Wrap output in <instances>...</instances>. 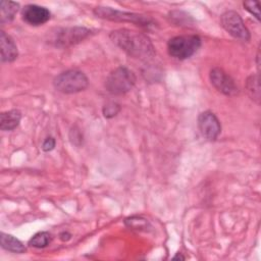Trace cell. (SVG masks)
Wrapping results in <instances>:
<instances>
[{"label":"cell","instance_id":"2","mask_svg":"<svg viewBox=\"0 0 261 261\" xmlns=\"http://www.w3.org/2000/svg\"><path fill=\"white\" fill-rule=\"evenodd\" d=\"M135 84V73L125 66H119L109 73L105 81V88L112 95H123L129 92Z\"/></svg>","mask_w":261,"mask_h":261},{"label":"cell","instance_id":"15","mask_svg":"<svg viewBox=\"0 0 261 261\" xmlns=\"http://www.w3.org/2000/svg\"><path fill=\"white\" fill-rule=\"evenodd\" d=\"M247 93L252 100L256 103L260 102V84H259V74H252L248 77L247 84Z\"/></svg>","mask_w":261,"mask_h":261},{"label":"cell","instance_id":"13","mask_svg":"<svg viewBox=\"0 0 261 261\" xmlns=\"http://www.w3.org/2000/svg\"><path fill=\"white\" fill-rule=\"evenodd\" d=\"M0 243H1V247L7 251H10L13 253L25 252V247L22 245V243L11 234L1 232Z\"/></svg>","mask_w":261,"mask_h":261},{"label":"cell","instance_id":"19","mask_svg":"<svg viewBox=\"0 0 261 261\" xmlns=\"http://www.w3.org/2000/svg\"><path fill=\"white\" fill-rule=\"evenodd\" d=\"M55 147V140L53 139V138H47L45 141H44V143H43V145H42V149L44 150V151H46V152H48V151H51L53 148Z\"/></svg>","mask_w":261,"mask_h":261},{"label":"cell","instance_id":"11","mask_svg":"<svg viewBox=\"0 0 261 261\" xmlns=\"http://www.w3.org/2000/svg\"><path fill=\"white\" fill-rule=\"evenodd\" d=\"M0 48L2 62H12L17 58V47L13 39L4 31L0 32Z\"/></svg>","mask_w":261,"mask_h":261},{"label":"cell","instance_id":"3","mask_svg":"<svg viewBox=\"0 0 261 261\" xmlns=\"http://www.w3.org/2000/svg\"><path fill=\"white\" fill-rule=\"evenodd\" d=\"M201 47V39L196 35L176 36L167 43V50L170 56L185 60L193 56Z\"/></svg>","mask_w":261,"mask_h":261},{"label":"cell","instance_id":"1","mask_svg":"<svg viewBox=\"0 0 261 261\" xmlns=\"http://www.w3.org/2000/svg\"><path fill=\"white\" fill-rule=\"evenodd\" d=\"M111 41L133 58L147 59L155 54L154 46L150 39L142 33L127 29H119L111 32Z\"/></svg>","mask_w":261,"mask_h":261},{"label":"cell","instance_id":"16","mask_svg":"<svg viewBox=\"0 0 261 261\" xmlns=\"http://www.w3.org/2000/svg\"><path fill=\"white\" fill-rule=\"evenodd\" d=\"M52 241V237L48 231H40L34 234L29 241V245L34 248H45Z\"/></svg>","mask_w":261,"mask_h":261},{"label":"cell","instance_id":"8","mask_svg":"<svg viewBox=\"0 0 261 261\" xmlns=\"http://www.w3.org/2000/svg\"><path fill=\"white\" fill-rule=\"evenodd\" d=\"M198 126L202 136L209 141H215L221 132L220 122L211 111H204L199 114Z\"/></svg>","mask_w":261,"mask_h":261},{"label":"cell","instance_id":"18","mask_svg":"<svg viewBox=\"0 0 261 261\" xmlns=\"http://www.w3.org/2000/svg\"><path fill=\"white\" fill-rule=\"evenodd\" d=\"M118 111H119V106L115 103H109V104L105 105L104 109H103L104 116L107 117V118L115 116Z\"/></svg>","mask_w":261,"mask_h":261},{"label":"cell","instance_id":"4","mask_svg":"<svg viewBox=\"0 0 261 261\" xmlns=\"http://www.w3.org/2000/svg\"><path fill=\"white\" fill-rule=\"evenodd\" d=\"M53 84L55 89L63 94H74L84 91L89 85V80L84 72L70 69L59 73Z\"/></svg>","mask_w":261,"mask_h":261},{"label":"cell","instance_id":"10","mask_svg":"<svg viewBox=\"0 0 261 261\" xmlns=\"http://www.w3.org/2000/svg\"><path fill=\"white\" fill-rule=\"evenodd\" d=\"M50 11L43 6L29 4L22 10L23 20L31 25H40L50 19Z\"/></svg>","mask_w":261,"mask_h":261},{"label":"cell","instance_id":"12","mask_svg":"<svg viewBox=\"0 0 261 261\" xmlns=\"http://www.w3.org/2000/svg\"><path fill=\"white\" fill-rule=\"evenodd\" d=\"M20 119L21 113L16 109L2 112L0 115V128L2 130H12L18 126Z\"/></svg>","mask_w":261,"mask_h":261},{"label":"cell","instance_id":"14","mask_svg":"<svg viewBox=\"0 0 261 261\" xmlns=\"http://www.w3.org/2000/svg\"><path fill=\"white\" fill-rule=\"evenodd\" d=\"M19 4L13 1H1L0 3V19L1 23L9 22L13 20L15 14L17 13Z\"/></svg>","mask_w":261,"mask_h":261},{"label":"cell","instance_id":"7","mask_svg":"<svg viewBox=\"0 0 261 261\" xmlns=\"http://www.w3.org/2000/svg\"><path fill=\"white\" fill-rule=\"evenodd\" d=\"M91 31L86 28L75 27V28H67L58 30L54 34V38L52 42L55 46L58 47H67L70 45H74L80 43L84 39H86L90 35Z\"/></svg>","mask_w":261,"mask_h":261},{"label":"cell","instance_id":"6","mask_svg":"<svg viewBox=\"0 0 261 261\" xmlns=\"http://www.w3.org/2000/svg\"><path fill=\"white\" fill-rule=\"evenodd\" d=\"M220 22L222 28L233 38L242 41L250 40V32L238 12L233 10L225 11L220 17Z\"/></svg>","mask_w":261,"mask_h":261},{"label":"cell","instance_id":"20","mask_svg":"<svg viewBox=\"0 0 261 261\" xmlns=\"http://www.w3.org/2000/svg\"><path fill=\"white\" fill-rule=\"evenodd\" d=\"M60 239H61L62 241H67V240L70 239V234H69L68 232H62V233L60 234Z\"/></svg>","mask_w":261,"mask_h":261},{"label":"cell","instance_id":"5","mask_svg":"<svg viewBox=\"0 0 261 261\" xmlns=\"http://www.w3.org/2000/svg\"><path fill=\"white\" fill-rule=\"evenodd\" d=\"M95 15L101 18L109 19V20H115V21H128L136 23L141 27H150L152 25V20L149 17H146L141 14L130 13V12H124L115 10L109 7H96L94 9Z\"/></svg>","mask_w":261,"mask_h":261},{"label":"cell","instance_id":"17","mask_svg":"<svg viewBox=\"0 0 261 261\" xmlns=\"http://www.w3.org/2000/svg\"><path fill=\"white\" fill-rule=\"evenodd\" d=\"M244 6L246 7V9L253 14V16H255L258 20L260 19V12H259V3L257 1H246L244 2Z\"/></svg>","mask_w":261,"mask_h":261},{"label":"cell","instance_id":"9","mask_svg":"<svg viewBox=\"0 0 261 261\" xmlns=\"http://www.w3.org/2000/svg\"><path fill=\"white\" fill-rule=\"evenodd\" d=\"M209 77L211 84L218 92L226 96H232L238 93V87L234 81L223 69L219 67L212 68Z\"/></svg>","mask_w":261,"mask_h":261}]
</instances>
